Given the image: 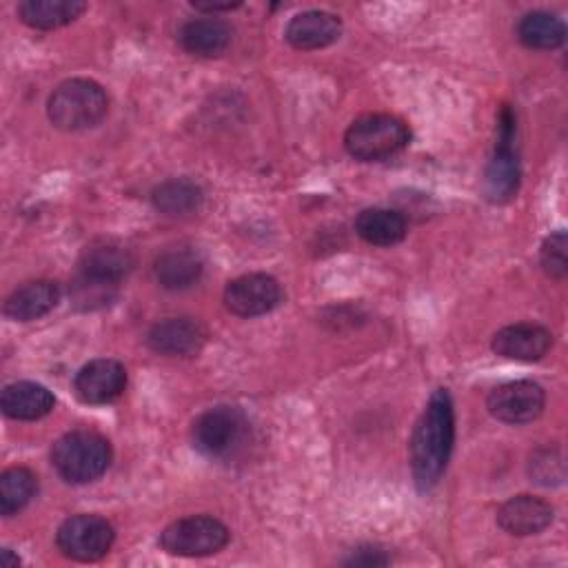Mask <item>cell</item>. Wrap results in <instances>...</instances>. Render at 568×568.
I'll return each mask as SVG.
<instances>
[{
    "mask_svg": "<svg viewBox=\"0 0 568 568\" xmlns=\"http://www.w3.org/2000/svg\"><path fill=\"white\" fill-rule=\"evenodd\" d=\"M2 564H4V566H18L20 559H18V557H11V550L4 548V550H2Z\"/></svg>",
    "mask_w": 568,
    "mask_h": 568,
    "instance_id": "cell-31",
    "label": "cell"
},
{
    "mask_svg": "<svg viewBox=\"0 0 568 568\" xmlns=\"http://www.w3.org/2000/svg\"><path fill=\"white\" fill-rule=\"evenodd\" d=\"M113 526L100 515H73L64 519L55 532L60 552L75 561H98L113 544Z\"/></svg>",
    "mask_w": 568,
    "mask_h": 568,
    "instance_id": "cell-7",
    "label": "cell"
},
{
    "mask_svg": "<svg viewBox=\"0 0 568 568\" xmlns=\"http://www.w3.org/2000/svg\"><path fill=\"white\" fill-rule=\"evenodd\" d=\"M539 262H541V268L546 275H550L555 280L566 277L568 260H566V233L564 231H555L544 240Z\"/></svg>",
    "mask_w": 568,
    "mask_h": 568,
    "instance_id": "cell-27",
    "label": "cell"
},
{
    "mask_svg": "<svg viewBox=\"0 0 568 568\" xmlns=\"http://www.w3.org/2000/svg\"><path fill=\"white\" fill-rule=\"evenodd\" d=\"M513 135H515V118L510 109L504 106L499 115V140L484 175V193L495 204H504L513 200L519 189L521 169H519L517 153L513 149Z\"/></svg>",
    "mask_w": 568,
    "mask_h": 568,
    "instance_id": "cell-8",
    "label": "cell"
},
{
    "mask_svg": "<svg viewBox=\"0 0 568 568\" xmlns=\"http://www.w3.org/2000/svg\"><path fill=\"white\" fill-rule=\"evenodd\" d=\"M552 521V506L535 495L510 497L497 513V524L517 537L537 535Z\"/></svg>",
    "mask_w": 568,
    "mask_h": 568,
    "instance_id": "cell-16",
    "label": "cell"
},
{
    "mask_svg": "<svg viewBox=\"0 0 568 568\" xmlns=\"http://www.w3.org/2000/svg\"><path fill=\"white\" fill-rule=\"evenodd\" d=\"M517 36L524 47L548 51L564 44L566 27L557 16L548 11H532L519 20Z\"/></svg>",
    "mask_w": 568,
    "mask_h": 568,
    "instance_id": "cell-24",
    "label": "cell"
},
{
    "mask_svg": "<svg viewBox=\"0 0 568 568\" xmlns=\"http://www.w3.org/2000/svg\"><path fill=\"white\" fill-rule=\"evenodd\" d=\"M282 300V286L273 275L248 273L224 288V306L237 317H257L273 311Z\"/></svg>",
    "mask_w": 568,
    "mask_h": 568,
    "instance_id": "cell-10",
    "label": "cell"
},
{
    "mask_svg": "<svg viewBox=\"0 0 568 568\" xmlns=\"http://www.w3.org/2000/svg\"><path fill=\"white\" fill-rule=\"evenodd\" d=\"M455 442V410L446 388H437L410 435V468L419 490L433 488L444 475Z\"/></svg>",
    "mask_w": 568,
    "mask_h": 568,
    "instance_id": "cell-1",
    "label": "cell"
},
{
    "mask_svg": "<svg viewBox=\"0 0 568 568\" xmlns=\"http://www.w3.org/2000/svg\"><path fill=\"white\" fill-rule=\"evenodd\" d=\"M115 288H118L115 284H104V282L80 275L73 286V300L78 306L95 308V306L106 304L115 295Z\"/></svg>",
    "mask_w": 568,
    "mask_h": 568,
    "instance_id": "cell-28",
    "label": "cell"
},
{
    "mask_svg": "<svg viewBox=\"0 0 568 568\" xmlns=\"http://www.w3.org/2000/svg\"><path fill=\"white\" fill-rule=\"evenodd\" d=\"M248 437V419L235 406H213L204 410L191 428L193 446L211 457L226 459L242 448Z\"/></svg>",
    "mask_w": 568,
    "mask_h": 568,
    "instance_id": "cell-5",
    "label": "cell"
},
{
    "mask_svg": "<svg viewBox=\"0 0 568 568\" xmlns=\"http://www.w3.org/2000/svg\"><path fill=\"white\" fill-rule=\"evenodd\" d=\"M153 206L171 217H184L200 209L202 204V189L186 180V178H173L162 184H158L151 193Z\"/></svg>",
    "mask_w": 568,
    "mask_h": 568,
    "instance_id": "cell-23",
    "label": "cell"
},
{
    "mask_svg": "<svg viewBox=\"0 0 568 568\" xmlns=\"http://www.w3.org/2000/svg\"><path fill=\"white\" fill-rule=\"evenodd\" d=\"M390 557L379 546H362L344 561L348 566H386Z\"/></svg>",
    "mask_w": 568,
    "mask_h": 568,
    "instance_id": "cell-29",
    "label": "cell"
},
{
    "mask_svg": "<svg viewBox=\"0 0 568 568\" xmlns=\"http://www.w3.org/2000/svg\"><path fill=\"white\" fill-rule=\"evenodd\" d=\"M2 413L11 419L31 422L40 419L53 408V395L47 386L36 382H13L7 384L0 397Z\"/></svg>",
    "mask_w": 568,
    "mask_h": 568,
    "instance_id": "cell-20",
    "label": "cell"
},
{
    "mask_svg": "<svg viewBox=\"0 0 568 568\" xmlns=\"http://www.w3.org/2000/svg\"><path fill=\"white\" fill-rule=\"evenodd\" d=\"M528 475L535 484L557 486L564 481V457L559 448H537L528 459Z\"/></svg>",
    "mask_w": 568,
    "mask_h": 568,
    "instance_id": "cell-26",
    "label": "cell"
},
{
    "mask_svg": "<svg viewBox=\"0 0 568 568\" xmlns=\"http://www.w3.org/2000/svg\"><path fill=\"white\" fill-rule=\"evenodd\" d=\"M229 544V528L209 515L175 519L160 535V546L178 557H206Z\"/></svg>",
    "mask_w": 568,
    "mask_h": 568,
    "instance_id": "cell-6",
    "label": "cell"
},
{
    "mask_svg": "<svg viewBox=\"0 0 568 568\" xmlns=\"http://www.w3.org/2000/svg\"><path fill=\"white\" fill-rule=\"evenodd\" d=\"M544 404V388L530 379L499 384L486 399L488 413L504 424H528L541 415Z\"/></svg>",
    "mask_w": 568,
    "mask_h": 568,
    "instance_id": "cell-9",
    "label": "cell"
},
{
    "mask_svg": "<svg viewBox=\"0 0 568 568\" xmlns=\"http://www.w3.org/2000/svg\"><path fill=\"white\" fill-rule=\"evenodd\" d=\"M357 235L375 246H393L406 237V220L390 209H364L355 220Z\"/></svg>",
    "mask_w": 568,
    "mask_h": 568,
    "instance_id": "cell-22",
    "label": "cell"
},
{
    "mask_svg": "<svg viewBox=\"0 0 568 568\" xmlns=\"http://www.w3.org/2000/svg\"><path fill=\"white\" fill-rule=\"evenodd\" d=\"M60 288L55 282L36 280L16 288L4 302V315L16 322H31L55 308Z\"/></svg>",
    "mask_w": 568,
    "mask_h": 568,
    "instance_id": "cell-19",
    "label": "cell"
},
{
    "mask_svg": "<svg viewBox=\"0 0 568 568\" xmlns=\"http://www.w3.org/2000/svg\"><path fill=\"white\" fill-rule=\"evenodd\" d=\"M109 109L104 89L87 78L60 82L47 102L49 120L60 131H82L102 122Z\"/></svg>",
    "mask_w": 568,
    "mask_h": 568,
    "instance_id": "cell-2",
    "label": "cell"
},
{
    "mask_svg": "<svg viewBox=\"0 0 568 568\" xmlns=\"http://www.w3.org/2000/svg\"><path fill=\"white\" fill-rule=\"evenodd\" d=\"M78 266L80 275L118 286L131 273L133 255L124 244L115 240H95L87 244Z\"/></svg>",
    "mask_w": 568,
    "mask_h": 568,
    "instance_id": "cell-13",
    "label": "cell"
},
{
    "mask_svg": "<svg viewBox=\"0 0 568 568\" xmlns=\"http://www.w3.org/2000/svg\"><path fill=\"white\" fill-rule=\"evenodd\" d=\"M87 9L80 0H24L18 4V16L33 29H58L73 22Z\"/></svg>",
    "mask_w": 568,
    "mask_h": 568,
    "instance_id": "cell-21",
    "label": "cell"
},
{
    "mask_svg": "<svg viewBox=\"0 0 568 568\" xmlns=\"http://www.w3.org/2000/svg\"><path fill=\"white\" fill-rule=\"evenodd\" d=\"M38 477L27 466H11L0 475V513L11 517L20 513L36 495Z\"/></svg>",
    "mask_w": 568,
    "mask_h": 568,
    "instance_id": "cell-25",
    "label": "cell"
},
{
    "mask_svg": "<svg viewBox=\"0 0 568 568\" xmlns=\"http://www.w3.org/2000/svg\"><path fill=\"white\" fill-rule=\"evenodd\" d=\"M51 464L69 484L98 479L111 464V444L93 430H71L51 448Z\"/></svg>",
    "mask_w": 568,
    "mask_h": 568,
    "instance_id": "cell-3",
    "label": "cell"
},
{
    "mask_svg": "<svg viewBox=\"0 0 568 568\" xmlns=\"http://www.w3.org/2000/svg\"><path fill=\"white\" fill-rule=\"evenodd\" d=\"M410 140L408 126L388 113H366L351 122L344 146L359 162H379L397 155Z\"/></svg>",
    "mask_w": 568,
    "mask_h": 568,
    "instance_id": "cell-4",
    "label": "cell"
},
{
    "mask_svg": "<svg viewBox=\"0 0 568 568\" xmlns=\"http://www.w3.org/2000/svg\"><path fill=\"white\" fill-rule=\"evenodd\" d=\"M178 40L184 51L200 58H213L226 51L233 40V29L220 18H195L182 24Z\"/></svg>",
    "mask_w": 568,
    "mask_h": 568,
    "instance_id": "cell-18",
    "label": "cell"
},
{
    "mask_svg": "<svg viewBox=\"0 0 568 568\" xmlns=\"http://www.w3.org/2000/svg\"><path fill=\"white\" fill-rule=\"evenodd\" d=\"M204 328L193 317H169L153 324L146 333V344L151 351L169 357L195 355L204 344Z\"/></svg>",
    "mask_w": 568,
    "mask_h": 568,
    "instance_id": "cell-14",
    "label": "cell"
},
{
    "mask_svg": "<svg viewBox=\"0 0 568 568\" xmlns=\"http://www.w3.org/2000/svg\"><path fill=\"white\" fill-rule=\"evenodd\" d=\"M126 386V371L118 359L98 357L84 364L75 379L73 390L84 404H109L122 395Z\"/></svg>",
    "mask_w": 568,
    "mask_h": 568,
    "instance_id": "cell-11",
    "label": "cell"
},
{
    "mask_svg": "<svg viewBox=\"0 0 568 568\" xmlns=\"http://www.w3.org/2000/svg\"><path fill=\"white\" fill-rule=\"evenodd\" d=\"M342 33V22L335 13L311 9L293 16L286 24L284 38L291 47L302 51L324 49L333 44Z\"/></svg>",
    "mask_w": 568,
    "mask_h": 568,
    "instance_id": "cell-15",
    "label": "cell"
},
{
    "mask_svg": "<svg viewBox=\"0 0 568 568\" xmlns=\"http://www.w3.org/2000/svg\"><path fill=\"white\" fill-rule=\"evenodd\" d=\"M204 271L202 255L191 246H173L155 257L153 273L160 286L169 291H184L193 286Z\"/></svg>",
    "mask_w": 568,
    "mask_h": 568,
    "instance_id": "cell-17",
    "label": "cell"
},
{
    "mask_svg": "<svg viewBox=\"0 0 568 568\" xmlns=\"http://www.w3.org/2000/svg\"><path fill=\"white\" fill-rule=\"evenodd\" d=\"M493 351L515 362H537L552 346V333L535 322H519L499 328L493 335Z\"/></svg>",
    "mask_w": 568,
    "mask_h": 568,
    "instance_id": "cell-12",
    "label": "cell"
},
{
    "mask_svg": "<svg viewBox=\"0 0 568 568\" xmlns=\"http://www.w3.org/2000/svg\"><path fill=\"white\" fill-rule=\"evenodd\" d=\"M193 7L200 11L213 13V11H231V9L240 7V2H193Z\"/></svg>",
    "mask_w": 568,
    "mask_h": 568,
    "instance_id": "cell-30",
    "label": "cell"
}]
</instances>
